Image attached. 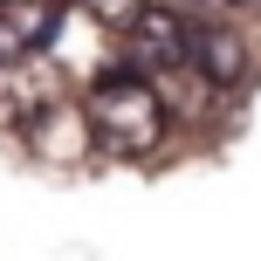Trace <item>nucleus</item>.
Wrapping results in <instances>:
<instances>
[{"mask_svg": "<svg viewBox=\"0 0 261 261\" xmlns=\"http://www.w3.org/2000/svg\"><path fill=\"white\" fill-rule=\"evenodd\" d=\"M83 117H90L96 144H103L110 158H151L158 138H165V96H158V83L138 76V69H110V76L90 83Z\"/></svg>", "mask_w": 261, "mask_h": 261, "instance_id": "nucleus-1", "label": "nucleus"}, {"mask_svg": "<svg viewBox=\"0 0 261 261\" xmlns=\"http://www.w3.org/2000/svg\"><path fill=\"white\" fill-rule=\"evenodd\" d=\"M130 62L138 69H179L193 62V21L179 7H144L130 21Z\"/></svg>", "mask_w": 261, "mask_h": 261, "instance_id": "nucleus-2", "label": "nucleus"}, {"mask_svg": "<svg viewBox=\"0 0 261 261\" xmlns=\"http://www.w3.org/2000/svg\"><path fill=\"white\" fill-rule=\"evenodd\" d=\"M62 0H0V69H21L48 48Z\"/></svg>", "mask_w": 261, "mask_h": 261, "instance_id": "nucleus-3", "label": "nucleus"}, {"mask_svg": "<svg viewBox=\"0 0 261 261\" xmlns=\"http://www.w3.org/2000/svg\"><path fill=\"white\" fill-rule=\"evenodd\" d=\"M186 7H206V14H261V0H186Z\"/></svg>", "mask_w": 261, "mask_h": 261, "instance_id": "nucleus-6", "label": "nucleus"}, {"mask_svg": "<svg viewBox=\"0 0 261 261\" xmlns=\"http://www.w3.org/2000/svg\"><path fill=\"white\" fill-rule=\"evenodd\" d=\"M151 7V0H83V14H90L96 28H117V35H130V21Z\"/></svg>", "mask_w": 261, "mask_h": 261, "instance_id": "nucleus-5", "label": "nucleus"}, {"mask_svg": "<svg viewBox=\"0 0 261 261\" xmlns=\"http://www.w3.org/2000/svg\"><path fill=\"white\" fill-rule=\"evenodd\" d=\"M193 69L213 83V90H234V83H248V69H254V55H248V41L234 35V28H193Z\"/></svg>", "mask_w": 261, "mask_h": 261, "instance_id": "nucleus-4", "label": "nucleus"}]
</instances>
